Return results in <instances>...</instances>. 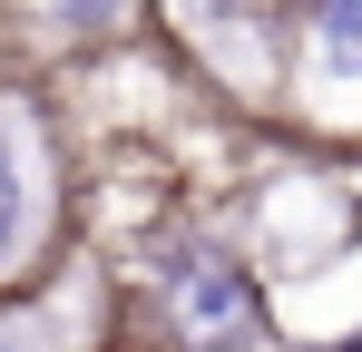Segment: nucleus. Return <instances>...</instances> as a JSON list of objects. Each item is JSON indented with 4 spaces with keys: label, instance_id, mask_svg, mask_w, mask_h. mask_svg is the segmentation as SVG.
Instances as JSON below:
<instances>
[{
    "label": "nucleus",
    "instance_id": "nucleus-2",
    "mask_svg": "<svg viewBox=\"0 0 362 352\" xmlns=\"http://www.w3.org/2000/svg\"><path fill=\"white\" fill-rule=\"evenodd\" d=\"M313 69L362 78V0H313Z\"/></svg>",
    "mask_w": 362,
    "mask_h": 352
},
{
    "label": "nucleus",
    "instance_id": "nucleus-3",
    "mask_svg": "<svg viewBox=\"0 0 362 352\" xmlns=\"http://www.w3.org/2000/svg\"><path fill=\"white\" fill-rule=\"evenodd\" d=\"M20 245V167H10V137H0V264Z\"/></svg>",
    "mask_w": 362,
    "mask_h": 352
},
{
    "label": "nucleus",
    "instance_id": "nucleus-5",
    "mask_svg": "<svg viewBox=\"0 0 362 352\" xmlns=\"http://www.w3.org/2000/svg\"><path fill=\"white\" fill-rule=\"evenodd\" d=\"M333 352H362V343H333Z\"/></svg>",
    "mask_w": 362,
    "mask_h": 352
},
{
    "label": "nucleus",
    "instance_id": "nucleus-1",
    "mask_svg": "<svg viewBox=\"0 0 362 352\" xmlns=\"http://www.w3.org/2000/svg\"><path fill=\"white\" fill-rule=\"evenodd\" d=\"M167 323H177L186 352H255L264 333V303L226 254H177L167 264Z\"/></svg>",
    "mask_w": 362,
    "mask_h": 352
},
{
    "label": "nucleus",
    "instance_id": "nucleus-4",
    "mask_svg": "<svg viewBox=\"0 0 362 352\" xmlns=\"http://www.w3.org/2000/svg\"><path fill=\"white\" fill-rule=\"evenodd\" d=\"M127 0H59V20H78V30H108Z\"/></svg>",
    "mask_w": 362,
    "mask_h": 352
}]
</instances>
